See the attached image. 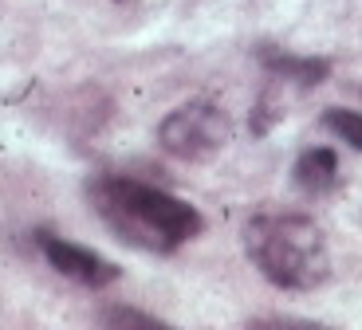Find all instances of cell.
I'll use <instances>...</instances> for the list:
<instances>
[{
	"label": "cell",
	"mask_w": 362,
	"mask_h": 330,
	"mask_svg": "<svg viewBox=\"0 0 362 330\" xmlns=\"http://www.w3.org/2000/svg\"><path fill=\"white\" fill-rule=\"evenodd\" d=\"M233 142V118L221 102L193 98L158 122V146L177 161H209Z\"/></svg>",
	"instance_id": "3957f363"
},
{
	"label": "cell",
	"mask_w": 362,
	"mask_h": 330,
	"mask_svg": "<svg viewBox=\"0 0 362 330\" xmlns=\"http://www.w3.org/2000/svg\"><path fill=\"white\" fill-rule=\"evenodd\" d=\"M260 63L272 79L296 83V87H319L331 75V59H323V55H291L284 47H260Z\"/></svg>",
	"instance_id": "5b68a950"
},
{
	"label": "cell",
	"mask_w": 362,
	"mask_h": 330,
	"mask_svg": "<svg viewBox=\"0 0 362 330\" xmlns=\"http://www.w3.org/2000/svg\"><path fill=\"white\" fill-rule=\"evenodd\" d=\"M99 326L103 330H181V326H170V322H162V319H154V314L138 311V307H127V303L103 307Z\"/></svg>",
	"instance_id": "52a82bcc"
},
{
	"label": "cell",
	"mask_w": 362,
	"mask_h": 330,
	"mask_svg": "<svg viewBox=\"0 0 362 330\" xmlns=\"http://www.w3.org/2000/svg\"><path fill=\"white\" fill-rule=\"evenodd\" d=\"M252 268L280 291H315L331 279L327 236L303 213H264L245 228Z\"/></svg>",
	"instance_id": "7a4b0ae2"
},
{
	"label": "cell",
	"mask_w": 362,
	"mask_h": 330,
	"mask_svg": "<svg viewBox=\"0 0 362 330\" xmlns=\"http://www.w3.org/2000/svg\"><path fill=\"white\" fill-rule=\"evenodd\" d=\"M284 114H288V110H284V98H276V90H264L256 110H252V134H268Z\"/></svg>",
	"instance_id": "9c48e42d"
},
{
	"label": "cell",
	"mask_w": 362,
	"mask_h": 330,
	"mask_svg": "<svg viewBox=\"0 0 362 330\" xmlns=\"http://www.w3.org/2000/svg\"><path fill=\"white\" fill-rule=\"evenodd\" d=\"M291 177H296V185L308 196L331 193V189L339 185V153L331 150V146H311V150H303L296 158Z\"/></svg>",
	"instance_id": "8992f818"
},
{
	"label": "cell",
	"mask_w": 362,
	"mask_h": 330,
	"mask_svg": "<svg viewBox=\"0 0 362 330\" xmlns=\"http://www.w3.org/2000/svg\"><path fill=\"white\" fill-rule=\"evenodd\" d=\"M323 126L335 138H343L346 146L362 150V110H343V107H327L323 110Z\"/></svg>",
	"instance_id": "ba28073f"
},
{
	"label": "cell",
	"mask_w": 362,
	"mask_h": 330,
	"mask_svg": "<svg viewBox=\"0 0 362 330\" xmlns=\"http://www.w3.org/2000/svg\"><path fill=\"white\" fill-rule=\"evenodd\" d=\"M245 330H331V326L308 322V319H252Z\"/></svg>",
	"instance_id": "30bf717a"
},
{
	"label": "cell",
	"mask_w": 362,
	"mask_h": 330,
	"mask_svg": "<svg viewBox=\"0 0 362 330\" xmlns=\"http://www.w3.org/2000/svg\"><path fill=\"white\" fill-rule=\"evenodd\" d=\"M87 205L110 228V236H118L138 252H154V256H170L205 232V216L197 213V205L150 181L122 177V173L90 177Z\"/></svg>",
	"instance_id": "6da1fadb"
},
{
	"label": "cell",
	"mask_w": 362,
	"mask_h": 330,
	"mask_svg": "<svg viewBox=\"0 0 362 330\" xmlns=\"http://www.w3.org/2000/svg\"><path fill=\"white\" fill-rule=\"evenodd\" d=\"M36 248H40V256L47 259L52 271H59L64 279H71V283H79V287H90V291H103V287L122 279V268H118L115 259L83 248V244H75V240H64V236H55V232H44V228L36 232Z\"/></svg>",
	"instance_id": "277c9868"
}]
</instances>
